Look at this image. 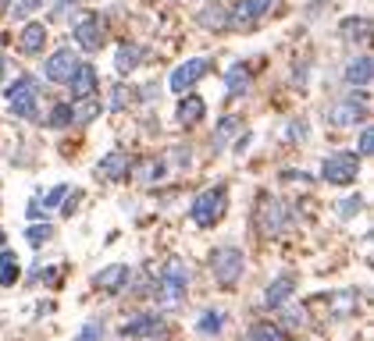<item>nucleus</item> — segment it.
<instances>
[{
	"mask_svg": "<svg viewBox=\"0 0 374 341\" xmlns=\"http://www.w3.org/2000/svg\"><path fill=\"white\" fill-rule=\"evenodd\" d=\"M121 334L125 338H164L168 334V324H164V316H157V313H139L132 320H125Z\"/></svg>",
	"mask_w": 374,
	"mask_h": 341,
	"instance_id": "9b49d317",
	"label": "nucleus"
},
{
	"mask_svg": "<svg viewBox=\"0 0 374 341\" xmlns=\"http://www.w3.org/2000/svg\"><path fill=\"white\" fill-rule=\"evenodd\" d=\"M275 0H239L236 8H228V29H249L271 11Z\"/></svg>",
	"mask_w": 374,
	"mask_h": 341,
	"instance_id": "1a4fd4ad",
	"label": "nucleus"
},
{
	"mask_svg": "<svg viewBox=\"0 0 374 341\" xmlns=\"http://www.w3.org/2000/svg\"><path fill=\"white\" fill-rule=\"evenodd\" d=\"M353 302H357V292H342V295H335V316H349L353 313Z\"/></svg>",
	"mask_w": 374,
	"mask_h": 341,
	"instance_id": "473e14b6",
	"label": "nucleus"
},
{
	"mask_svg": "<svg viewBox=\"0 0 374 341\" xmlns=\"http://www.w3.org/2000/svg\"><path fill=\"white\" fill-rule=\"evenodd\" d=\"M207 72H211V60H207V57H193V60L178 64V68L172 72V78H168L172 93H185V89H193V85H196Z\"/></svg>",
	"mask_w": 374,
	"mask_h": 341,
	"instance_id": "9d476101",
	"label": "nucleus"
},
{
	"mask_svg": "<svg viewBox=\"0 0 374 341\" xmlns=\"http://www.w3.org/2000/svg\"><path fill=\"white\" fill-rule=\"evenodd\" d=\"M129 170H132V160L125 157V153H107L100 164H96V175L100 178H107V182H121V178H129Z\"/></svg>",
	"mask_w": 374,
	"mask_h": 341,
	"instance_id": "2eb2a0df",
	"label": "nucleus"
},
{
	"mask_svg": "<svg viewBox=\"0 0 374 341\" xmlns=\"http://www.w3.org/2000/svg\"><path fill=\"white\" fill-rule=\"evenodd\" d=\"M360 206H364V199H360V196H353V199H346V203L339 206V213H342V217H353V213H357Z\"/></svg>",
	"mask_w": 374,
	"mask_h": 341,
	"instance_id": "e433bc0d",
	"label": "nucleus"
},
{
	"mask_svg": "<svg viewBox=\"0 0 374 341\" xmlns=\"http://www.w3.org/2000/svg\"><path fill=\"white\" fill-rule=\"evenodd\" d=\"M129 281H132V270L125 263H111V267L96 270V277H93V285L100 292H121V288H129Z\"/></svg>",
	"mask_w": 374,
	"mask_h": 341,
	"instance_id": "ddd939ff",
	"label": "nucleus"
},
{
	"mask_svg": "<svg viewBox=\"0 0 374 341\" xmlns=\"http://www.w3.org/2000/svg\"><path fill=\"white\" fill-rule=\"evenodd\" d=\"M4 72H8V57L0 54V82H4Z\"/></svg>",
	"mask_w": 374,
	"mask_h": 341,
	"instance_id": "4c0bfd02",
	"label": "nucleus"
},
{
	"mask_svg": "<svg viewBox=\"0 0 374 341\" xmlns=\"http://www.w3.org/2000/svg\"><path fill=\"white\" fill-rule=\"evenodd\" d=\"M185 288H189V267H185L178 256H172V260L164 263L160 277H157V306L175 309L185 298Z\"/></svg>",
	"mask_w": 374,
	"mask_h": 341,
	"instance_id": "f257e3e1",
	"label": "nucleus"
},
{
	"mask_svg": "<svg viewBox=\"0 0 374 341\" xmlns=\"http://www.w3.org/2000/svg\"><path fill=\"white\" fill-rule=\"evenodd\" d=\"M342 39L346 43H367L371 39V18H342V25H339Z\"/></svg>",
	"mask_w": 374,
	"mask_h": 341,
	"instance_id": "aec40b11",
	"label": "nucleus"
},
{
	"mask_svg": "<svg viewBox=\"0 0 374 341\" xmlns=\"http://www.w3.org/2000/svg\"><path fill=\"white\" fill-rule=\"evenodd\" d=\"M65 196H68V185H57V188H50V192H47V199H43V203L36 199V203H32V210H39V206H43V210H54L57 203H65Z\"/></svg>",
	"mask_w": 374,
	"mask_h": 341,
	"instance_id": "7c9ffc66",
	"label": "nucleus"
},
{
	"mask_svg": "<svg viewBox=\"0 0 374 341\" xmlns=\"http://www.w3.org/2000/svg\"><path fill=\"white\" fill-rule=\"evenodd\" d=\"M225 89H228V96H242L249 89V68H246V64H232V68H228Z\"/></svg>",
	"mask_w": 374,
	"mask_h": 341,
	"instance_id": "5701e85b",
	"label": "nucleus"
},
{
	"mask_svg": "<svg viewBox=\"0 0 374 341\" xmlns=\"http://www.w3.org/2000/svg\"><path fill=\"white\" fill-rule=\"evenodd\" d=\"M221 324H225V316H221V313H203V316H200V324H196V331H200V334H218Z\"/></svg>",
	"mask_w": 374,
	"mask_h": 341,
	"instance_id": "c756f323",
	"label": "nucleus"
},
{
	"mask_svg": "<svg viewBox=\"0 0 374 341\" xmlns=\"http://www.w3.org/2000/svg\"><path fill=\"white\" fill-rule=\"evenodd\" d=\"M249 341H289L285 334H282V327H275V324H253L249 327Z\"/></svg>",
	"mask_w": 374,
	"mask_h": 341,
	"instance_id": "a878e982",
	"label": "nucleus"
},
{
	"mask_svg": "<svg viewBox=\"0 0 374 341\" xmlns=\"http://www.w3.org/2000/svg\"><path fill=\"white\" fill-rule=\"evenodd\" d=\"M4 8H8V0H0V11H4Z\"/></svg>",
	"mask_w": 374,
	"mask_h": 341,
	"instance_id": "ea45409f",
	"label": "nucleus"
},
{
	"mask_svg": "<svg viewBox=\"0 0 374 341\" xmlns=\"http://www.w3.org/2000/svg\"><path fill=\"white\" fill-rule=\"evenodd\" d=\"M207 114V103L200 100V96H182V103H178V111H175V118H178V124H196L200 118Z\"/></svg>",
	"mask_w": 374,
	"mask_h": 341,
	"instance_id": "412c9836",
	"label": "nucleus"
},
{
	"mask_svg": "<svg viewBox=\"0 0 374 341\" xmlns=\"http://www.w3.org/2000/svg\"><path fill=\"white\" fill-rule=\"evenodd\" d=\"M47 124L50 128H68L72 124V103H57L50 111V118H47Z\"/></svg>",
	"mask_w": 374,
	"mask_h": 341,
	"instance_id": "cd10ccee",
	"label": "nucleus"
},
{
	"mask_svg": "<svg viewBox=\"0 0 374 341\" xmlns=\"http://www.w3.org/2000/svg\"><path fill=\"white\" fill-rule=\"evenodd\" d=\"M75 68H79V57H75L72 50H57V54L47 57L43 75H47L50 82H68V78L75 75Z\"/></svg>",
	"mask_w": 374,
	"mask_h": 341,
	"instance_id": "f8f14e48",
	"label": "nucleus"
},
{
	"mask_svg": "<svg viewBox=\"0 0 374 341\" xmlns=\"http://www.w3.org/2000/svg\"><path fill=\"white\" fill-rule=\"evenodd\" d=\"M307 139V121H293L289 124V142H303Z\"/></svg>",
	"mask_w": 374,
	"mask_h": 341,
	"instance_id": "f704fd0d",
	"label": "nucleus"
},
{
	"mask_svg": "<svg viewBox=\"0 0 374 341\" xmlns=\"http://www.w3.org/2000/svg\"><path fill=\"white\" fill-rule=\"evenodd\" d=\"M242 267H246V260H242V249H236V245H221V249H214V256H211V270H214V277L225 285V288H232L239 277H242Z\"/></svg>",
	"mask_w": 374,
	"mask_h": 341,
	"instance_id": "7ed1b4c3",
	"label": "nucleus"
},
{
	"mask_svg": "<svg viewBox=\"0 0 374 341\" xmlns=\"http://www.w3.org/2000/svg\"><path fill=\"white\" fill-rule=\"evenodd\" d=\"M236 132H242V121H239L236 114L221 118V121H218V135H214V149H225V146H228V139H232Z\"/></svg>",
	"mask_w": 374,
	"mask_h": 341,
	"instance_id": "b1692460",
	"label": "nucleus"
},
{
	"mask_svg": "<svg viewBox=\"0 0 374 341\" xmlns=\"http://www.w3.org/2000/svg\"><path fill=\"white\" fill-rule=\"evenodd\" d=\"M72 36H75V43H79L82 50L96 54V50L103 47V39H107V25H103V18H100V14H82V18L75 21Z\"/></svg>",
	"mask_w": 374,
	"mask_h": 341,
	"instance_id": "0eeeda50",
	"label": "nucleus"
},
{
	"mask_svg": "<svg viewBox=\"0 0 374 341\" xmlns=\"http://www.w3.org/2000/svg\"><path fill=\"white\" fill-rule=\"evenodd\" d=\"M0 245H4V231H0Z\"/></svg>",
	"mask_w": 374,
	"mask_h": 341,
	"instance_id": "a19ab883",
	"label": "nucleus"
},
{
	"mask_svg": "<svg viewBox=\"0 0 374 341\" xmlns=\"http://www.w3.org/2000/svg\"><path fill=\"white\" fill-rule=\"evenodd\" d=\"M18 260H14V252H0V285L4 288H11L14 281H18Z\"/></svg>",
	"mask_w": 374,
	"mask_h": 341,
	"instance_id": "393cba45",
	"label": "nucleus"
},
{
	"mask_svg": "<svg viewBox=\"0 0 374 341\" xmlns=\"http://www.w3.org/2000/svg\"><path fill=\"white\" fill-rule=\"evenodd\" d=\"M139 60H143V50L136 47V43H121V47L114 50V68H118L121 75L136 72V68H139Z\"/></svg>",
	"mask_w": 374,
	"mask_h": 341,
	"instance_id": "4be33fe9",
	"label": "nucleus"
},
{
	"mask_svg": "<svg viewBox=\"0 0 374 341\" xmlns=\"http://www.w3.org/2000/svg\"><path fill=\"white\" fill-rule=\"evenodd\" d=\"M225 206H228V196H225V185H214V188H203L200 196H196V203H193V221H196L200 228H211V224H218V221H221V213H225Z\"/></svg>",
	"mask_w": 374,
	"mask_h": 341,
	"instance_id": "f03ea898",
	"label": "nucleus"
},
{
	"mask_svg": "<svg viewBox=\"0 0 374 341\" xmlns=\"http://www.w3.org/2000/svg\"><path fill=\"white\" fill-rule=\"evenodd\" d=\"M132 100H136V93L129 89V85H114V93H111V107H114V111H125Z\"/></svg>",
	"mask_w": 374,
	"mask_h": 341,
	"instance_id": "2f4dec72",
	"label": "nucleus"
},
{
	"mask_svg": "<svg viewBox=\"0 0 374 341\" xmlns=\"http://www.w3.org/2000/svg\"><path fill=\"white\" fill-rule=\"evenodd\" d=\"M61 4H79V0H61Z\"/></svg>",
	"mask_w": 374,
	"mask_h": 341,
	"instance_id": "58836bf2",
	"label": "nucleus"
},
{
	"mask_svg": "<svg viewBox=\"0 0 374 341\" xmlns=\"http://www.w3.org/2000/svg\"><path fill=\"white\" fill-rule=\"evenodd\" d=\"M371 75H374V64H371L367 54L353 57V60L346 64V82L353 85V89H367V85H371Z\"/></svg>",
	"mask_w": 374,
	"mask_h": 341,
	"instance_id": "a211bd4d",
	"label": "nucleus"
},
{
	"mask_svg": "<svg viewBox=\"0 0 374 341\" xmlns=\"http://www.w3.org/2000/svg\"><path fill=\"white\" fill-rule=\"evenodd\" d=\"M103 338H107V327H103V320H90V324L79 331L75 341H103Z\"/></svg>",
	"mask_w": 374,
	"mask_h": 341,
	"instance_id": "c85d7f7f",
	"label": "nucleus"
},
{
	"mask_svg": "<svg viewBox=\"0 0 374 341\" xmlns=\"http://www.w3.org/2000/svg\"><path fill=\"white\" fill-rule=\"evenodd\" d=\"M357 175H360L357 153H331L321 164V178L328 185H353V182H357Z\"/></svg>",
	"mask_w": 374,
	"mask_h": 341,
	"instance_id": "39448f33",
	"label": "nucleus"
},
{
	"mask_svg": "<svg viewBox=\"0 0 374 341\" xmlns=\"http://www.w3.org/2000/svg\"><path fill=\"white\" fill-rule=\"evenodd\" d=\"M50 234H54V228H50V224H43V228L36 224V228H29V242H32V245H43V242L50 239Z\"/></svg>",
	"mask_w": 374,
	"mask_h": 341,
	"instance_id": "72a5a7b5",
	"label": "nucleus"
},
{
	"mask_svg": "<svg viewBox=\"0 0 374 341\" xmlns=\"http://www.w3.org/2000/svg\"><path fill=\"white\" fill-rule=\"evenodd\" d=\"M293 228V213L285 210L282 199H264L260 203V231L271 234V239H278L282 231Z\"/></svg>",
	"mask_w": 374,
	"mask_h": 341,
	"instance_id": "6e6552de",
	"label": "nucleus"
},
{
	"mask_svg": "<svg viewBox=\"0 0 374 341\" xmlns=\"http://www.w3.org/2000/svg\"><path fill=\"white\" fill-rule=\"evenodd\" d=\"M72 85V100H90L96 93V72H93V64H79L75 75L68 78Z\"/></svg>",
	"mask_w": 374,
	"mask_h": 341,
	"instance_id": "f3484780",
	"label": "nucleus"
},
{
	"mask_svg": "<svg viewBox=\"0 0 374 341\" xmlns=\"http://www.w3.org/2000/svg\"><path fill=\"white\" fill-rule=\"evenodd\" d=\"M47 47V25L43 21H29V25L18 32V50L22 54H43Z\"/></svg>",
	"mask_w": 374,
	"mask_h": 341,
	"instance_id": "dca6fc26",
	"label": "nucleus"
},
{
	"mask_svg": "<svg viewBox=\"0 0 374 341\" xmlns=\"http://www.w3.org/2000/svg\"><path fill=\"white\" fill-rule=\"evenodd\" d=\"M371 149H374V132H371V128H364V132H360V157H371Z\"/></svg>",
	"mask_w": 374,
	"mask_h": 341,
	"instance_id": "c9c22d12",
	"label": "nucleus"
},
{
	"mask_svg": "<svg viewBox=\"0 0 374 341\" xmlns=\"http://www.w3.org/2000/svg\"><path fill=\"white\" fill-rule=\"evenodd\" d=\"M100 114V103L90 96V100H79V107H72V121L75 124H86V121H93Z\"/></svg>",
	"mask_w": 374,
	"mask_h": 341,
	"instance_id": "bb28decb",
	"label": "nucleus"
},
{
	"mask_svg": "<svg viewBox=\"0 0 374 341\" xmlns=\"http://www.w3.org/2000/svg\"><path fill=\"white\" fill-rule=\"evenodd\" d=\"M36 96H39V89H36V78H18L11 89H8V103H11V114L14 118H25V121H36L39 118V111H36Z\"/></svg>",
	"mask_w": 374,
	"mask_h": 341,
	"instance_id": "20e7f679",
	"label": "nucleus"
},
{
	"mask_svg": "<svg viewBox=\"0 0 374 341\" xmlns=\"http://www.w3.org/2000/svg\"><path fill=\"white\" fill-rule=\"evenodd\" d=\"M196 21L203 29H211V32H228V8L225 4H207L196 14Z\"/></svg>",
	"mask_w": 374,
	"mask_h": 341,
	"instance_id": "6ab92c4d",
	"label": "nucleus"
},
{
	"mask_svg": "<svg viewBox=\"0 0 374 341\" xmlns=\"http://www.w3.org/2000/svg\"><path fill=\"white\" fill-rule=\"evenodd\" d=\"M367 114H371V103L360 96H349V100H339V103H331L328 111H324V118H328V124H335V128H346V124H357V121H367Z\"/></svg>",
	"mask_w": 374,
	"mask_h": 341,
	"instance_id": "423d86ee",
	"label": "nucleus"
},
{
	"mask_svg": "<svg viewBox=\"0 0 374 341\" xmlns=\"http://www.w3.org/2000/svg\"><path fill=\"white\" fill-rule=\"evenodd\" d=\"M293 292H296V277H293V274H282V277H275V281L267 285L264 306H267V309H285V302L293 298Z\"/></svg>",
	"mask_w": 374,
	"mask_h": 341,
	"instance_id": "4468645a",
	"label": "nucleus"
},
{
	"mask_svg": "<svg viewBox=\"0 0 374 341\" xmlns=\"http://www.w3.org/2000/svg\"><path fill=\"white\" fill-rule=\"evenodd\" d=\"M314 4H324V0H314Z\"/></svg>",
	"mask_w": 374,
	"mask_h": 341,
	"instance_id": "79ce46f5",
	"label": "nucleus"
}]
</instances>
